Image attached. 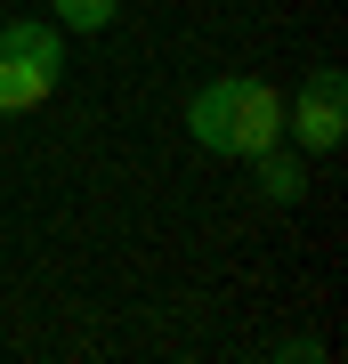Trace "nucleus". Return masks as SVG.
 Wrapping results in <instances>:
<instances>
[{"label": "nucleus", "instance_id": "nucleus-1", "mask_svg": "<svg viewBox=\"0 0 348 364\" xmlns=\"http://www.w3.org/2000/svg\"><path fill=\"white\" fill-rule=\"evenodd\" d=\"M186 130H194V146H211V154L251 162V154H268V146H284V97L259 73H219V81H203V90L186 97Z\"/></svg>", "mask_w": 348, "mask_h": 364}, {"label": "nucleus", "instance_id": "nucleus-2", "mask_svg": "<svg viewBox=\"0 0 348 364\" xmlns=\"http://www.w3.org/2000/svg\"><path fill=\"white\" fill-rule=\"evenodd\" d=\"M65 73V41L49 25H0V122L33 114Z\"/></svg>", "mask_w": 348, "mask_h": 364}, {"label": "nucleus", "instance_id": "nucleus-3", "mask_svg": "<svg viewBox=\"0 0 348 364\" xmlns=\"http://www.w3.org/2000/svg\"><path fill=\"white\" fill-rule=\"evenodd\" d=\"M284 138H300L308 154H332L348 138V81H340V65H316L300 81V97H284Z\"/></svg>", "mask_w": 348, "mask_h": 364}, {"label": "nucleus", "instance_id": "nucleus-4", "mask_svg": "<svg viewBox=\"0 0 348 364\" xmlns=\"http://www.w3.org/2000/svg\"><path fill=\"white\" fill-rule=\"evenodd\" d=\"M114 9H122V0H57V25L65 33H105Z\"/></svg>", "mask_w": 348, "mask_h": 364}, {"label": "nucleus", "instance_id": "nucleus-5", "mask_svg": "<svg viewBox=\"0 0 348 364\" xmlns=\"http://www.w3.org/2000/svg\"><path fill=\"white\" fill-rule=\"evenodd\" d=\"M251 162H268V195H292V186H300L292 162H275V146H268V154H251Z\"/></svg>", "mask_w": 348, "mask_h": 364}]
</instances>
